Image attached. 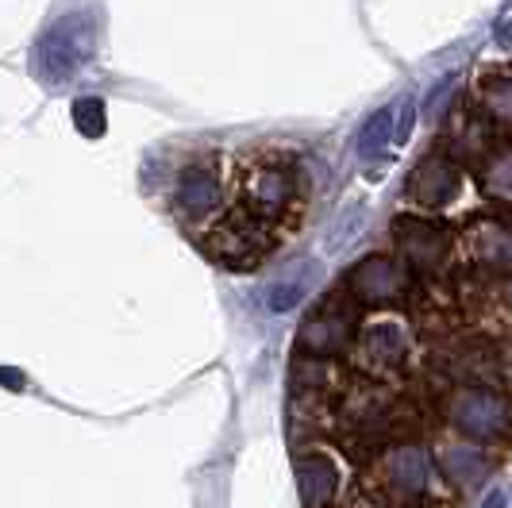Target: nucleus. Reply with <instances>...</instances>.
<instances>
[{
    "instance_id": "1",
    "label": "nucleus",
    "mask_w": 512,
    "mask_h": 508,
    "mask_svg": "<svg viewBox=\"0 0 512 508\" xmlns=\"http://www.w3.org/2000/svg\"><path fill=\"white\" fill-rule=\"evenodd\" d=\"M312 174L293 147H247L220 162V204L189 239L231 274H251L305 228Z\"/></svg>"
},
{
    "instance_id": "2",
    "label": "nucleus",
    "mask_w": 512,
    "mask_h": 508,
    "mask_svg": "<svg viewBox=\"0 0 512 508\" xmlns=\"http://www.w3.org/2000/svg\"><path fill=\"white\" fill-rule=\"evenodd\" d=\"M489 208L493 204L482 197L478 181L470 178L439 143H432V151L416 158V166L405 178L401 212H412V216H428V220L459 228V224L482 216Z\"/></svg>"
},
{
    "instance_id": "3",
    "label": "nucleus",
    "mask_w": 512,
    "mask_h": 508,
    "mask_svg": "<svg viewBox=\"0 0 512 508\" xmlns=\"http://www.w3.org/2000/svg\"><path fill=\"white\" fill-rule=\"evenodd\" d=\"M370 505L378 508H428L443 493V470L424 443H393L370 455Z\"/></svg>"
},
{
    "instance_id": "4",
    "label": "nucleus",
    "mask_w": 512,
    "mask_h": 508,
    "mask_svg": "<svg viewBox=\"0 0 512 508\" xmlns=\"http://www.w3.org/2000/svg\"><path fill=\"white\" fill-rule=\"evenodd\" d=\"M389 231H393L389 251L409 266L412 278L428 281V285H451V278H455V228L451 224L397 212Z\"/></svg>"
},
{
    "instance_id": "5",
    "label": "nucleus",
    "mask_w": 512,
    "mask_h": 508,
    "mask_svg": "<svg viewBox=\"0 0 512 508\" xmlns=\"http://www.w3.org/2000/svg\"><path fill=\"white\" fill-rule=\"evenodd\" d=\"M339 289L362 312H374V308H416L424 281L412 278V270L393 251H374L347 270Z\"/></svg>"
},
{
    "instance_id": "6",
    "label": "nucleus",
    "mask_w": 512,
    "mask_h": 508,
    "mask_svg": "<svg viewBox=\"0 0 512 508\" xmlns=\"http://www.w3.org/2000/svg\"><path fill=\"white\" fill-rule=\"evenodd\" d=\"M362 308L335 285L324 301H316V308L305 316V324L297 331V351L293 358H320V362H343L355 331H359Z\"/></svg>"
},
{
    "instance_id": "7",
    "label": "nucleus",
    "mask_w": 512,
    "mask_h": 508,
    "mask_svg": "<svg viewBox=\"0 0 512 508\" xmlns=\"http://www.w3.org/2000/svg\"><path fill=\"white\" fill-rule=\"evenodd\" d=\"M439 408H447L455 432L478 443H493L509 435V405H505V389L493 385H459L447 389Z\"/></svg>"
},
{
    "instance_id": "8",
    "label": "nucleus",
    "mask_w": 512,
    "mask_h": 508,
    "mask_svg": "<svg viewBox=\"0 0 512 508\" xmlns=\"http://www.w3.org/2000/svg\"><path fill=\"white\" fill-rule=\"evenodd\" d=\"M462 104L489 124L493 131L509 135L512 139V81H509V62L505 58H493V62H482L470 85H466V97Z\"/></svg>"
},
{
    "instance_id": "9",
    "label": "nucleus",
    "mask_w": 512,
    "mask_h": 508,
    "mask_svg": "<svg viewBox=\"0 0 512 508\" xmlns=\"http://www.w3.org/2000/svg\"><path fill=\"white\" fill-rule=\"evenodd\" d=\"M297 489L305 508H332L343 493V466L328 447H305L297 455Z\"/></svg>"
}]
</instances>
